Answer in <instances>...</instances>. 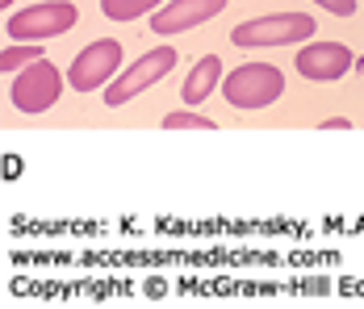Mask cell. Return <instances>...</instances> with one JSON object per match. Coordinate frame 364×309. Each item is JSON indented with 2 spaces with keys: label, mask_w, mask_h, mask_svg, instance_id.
<instances>
[{
  "label": "cell",
  "mask_w": 364,
  "mask_h": 309,
  "mask_svg": "<svg viewBox=\"0 0 364 309\" xmlns=\"http://www.w3.org/2000/svg\"><path fill=\"white\" fill-rule=\"evenodd\" d=\"M222 97L235 109H268L285 97V71L272 63H243L222 80Z\"/></svg>",
  "instance_id": "1"
},
{
  "label": "cell",
  "mask_w": 364,
  "mask_h": 309,
  "mask_svg": "<svg viewBox=\"0 0 364 309\" xmlns=\"http://www.w3.org/2000/svg\"><path fill=\"white\" fill-rule=\"evenodd\" d=\"M314 17L310 13H268V17H252L239 21L230 30V42L252 50V46H293V42H310L314 38Z\"/></svg>",
  "instance_id": "2"
},
{
  "label": "cell",
  "mask_w": 364,
  "mask_h": 309,
  "mask_svg": "<svg viewBox=\"0 0 364 309\" xmlns=\"http://www.w3.org/2000/svg\"><path fill=\"white\" fill-rule=\"evenodd\" d=\"M75 21H80V13H75L72 0H42V4L9 13L4 34L13 42H50V38L75 30Z\"/></svg>",
  "instance_id": "3"
},
{
  "label": "cell",
  "mask_w": 364,
  "mask_h": 309,
  "mask_svg": "<svg viewBox=\"0 0 364 309\" xmlns=\"http://www.w3.org/2000/svg\"><path fill=\"white\" fill-rule=\"evenodd\" d=\"M176 50L172 46H155V50H146L143 59H134L130 67H122L113 75V84L105 88V104L109 109H122V104H130L134 97H143L151 84H159L168 71L176 67Z\"/></svg>",
  "instance_id": "4"
},
{
  "label": "cell",
  "mask_w": 364,
  "mask_h": 309,
  "mask_svg": "<svg viewBox=\"0 0 364 309\" xmlns=\"http://www.w3.org/2000/svg\"><path fill=\"white\" fill-rule=\"evenodd\" d=\"M59 97H63V75L50 59H38L30 67H21L13 88H9V101L17 113H46Z\"/></svg>",
  "instance_id": "5"
},
{
  "label": "cell",
  "mask_w": 364,
  "mask_h": 309,
  "mask_svg": "<svg viewBox=\"0 0 364 309\" xmlns=\"http://www.w3.org/2000/svg\"><path fill=\"white\" fill-rule=\"evenodd\" d=\"M117 67H122V42L117 38H97V42H88L72 59L68 84L75 92H97V88H105L117 75Z\"/></svg>",
  "instance_id": "6"
},
{
  "label": "cell",
  "mask_w": 364,
  "mask_h": 309,
  "mask_svg": "<svg viewBox=\"0 0 364 309\" xmlns=\"http://www.w3.org/2000/svg\"><path fill=\"white\" fill-rule=\"evenodd\" d=\"M230 0H164L155 13H151V34H184V30H197L205 21H214Z\"/></svg>",
  "instance_id": "7"
},
{
  "label": "cell",
  "mask_w": 364,
  "mask_h": 309,
  "mask_svg": "<svg viewBox=\"0 0 364 309\" xmlns=\"http://www.w3.org/2000/svg\"><path fill=\"white\" fill-rule=\"evenodd\" d=\"M293 63H297V71H301L306 80H318V84L343 80L348 71L356 67V59H352V50H348L343 42H310V46L297 50Z\"/></svg>",
  "instance_id": "8"
},
{
  "label": "cell",
  "mask_w": 364,
  "mask_h": 309,
  "mask_svg": "<svg viewBox=\"0 0 364 309\" xmlns=\"http://www.w3.org/2000/svg\"><path fill=\"white\" fill-rule=\"evenodd\" d=\"M218 80H222V59L218 55H205V59H197L193 71L184 75V88H181V101L193 109V104L210 101L214 92H218Z\"/></svg>",
  "instance_id": "9"
},
{
  "label": "cell",
  "mask_w": 364,
  "mask_h": 309,
  "mask_svg": "<svg viewBox=\"0 0 364 309\" xmlns=\"http://www.w3.org/2000/svg\"><path fill=\"white\" fill-rule=\"evenodd\" d=\"M38 59H46L38 42H13V46L0 50V71H4V75H17V67H30Z\"/></svg>",
  "instance_id": "10"
},
{
  "label": "cell",
  "mask_w": 364,
  "mask_h": 309,
  "mask_svg": "<svg viewBox=\"0 0 364 309\" xmlns=\"http://www.w3.org/2000/svg\"><path fill=\"white\" fill-rule=\"evenodd\" d=\"M164 0H101V13L109 21H139L146 13H155Z\"/></svg>",
  "instance_id": "11"
},
{
  "label": "cell",
  "mask_w": 364,
  "mask_h": 309,
  "mask_svg": "<svg viewBox=\"0 0 364 309\" xmlns=\"http://www.w3.org/2000/svg\"><path fill=\"white\" fill-rule=\"evenodd\" d=\"M164 130H218V121H210V117H201L193 109H176V113L164 117Z\"/></svg>",
  "instance_id": "12"
},
{
  "label": "cell",
  "mask_w": 364,
  "mask_h": 309,
  "mask_svg": "<svg viewBox=\"0 0 364 309\" xmlns=\"http://www.w3.org/2000/svg\"><path fill=\"white\" fill-rule=\"evenodd\" d=\"M318 9H327V13H335V17H352L356 13V0H314Z\"/></svg>",
  "instance_id": "13"
},
{
  "label": "cell",
  "mask_w": 364,
  "mask_h": 309,
  "mask_svg": "<svg viewBox=\"0 0 364 309\" xmlns=\"http://www.w3.org/2000/svg\"><path fill=\"white\" fill-rule=\"evenodd\" d=\"M318 130H352V121L348 117H327V121H318Z\"/></svg>",
  "instance_id": "14"
},
{
  "label": "cell",
  "mask_w": 364,
  "mask_h": 309,
  "mask_svg": "<svg viewBox=\"0 0 364 309\" xmlns=\"http://www.w3.org/2000/svg\"><path fill=\"white\" fill-rule=\"evenodd\" d=\"M356 71H360V75H364V55H360V59H356Z\"/></svg>",
  "instance_id": "15"
},
{
  "label": "cell",
  "mask_w": 364,
  "mask_h": 309,
  "mask_svg": "<svg viewBox=\"0 0 364 309\" xmlns=\"http://www.w3.org/2000/svg\"><path fill=\"white\" fill-rule=\"evenodd\" d=\"M0 9H13V0H0Z\"/></svg>",
  "instance_id": "16"
}]
</instances>
